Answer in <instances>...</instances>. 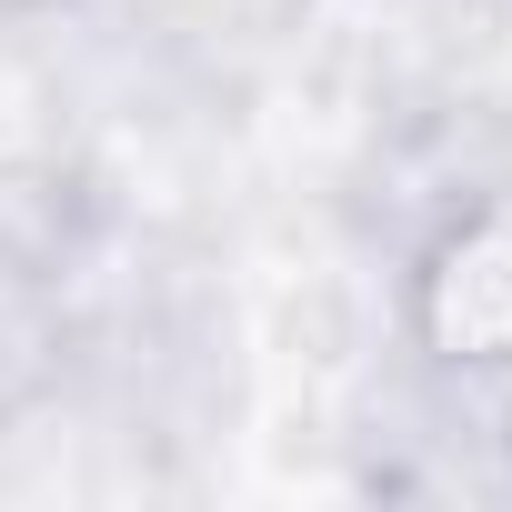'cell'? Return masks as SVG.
Instances as JSON below:
<instances>
[{
    "label": "cell",
    "mask_w": 512,
    "mask_h": 512,
    "mask_svg": "<svg viewBox=\"0 0 512 512\" xmlns=\"http://www.w3.org/2000/svg\"><path fill=\"white\" fill-rule=\"evenodd\" d=\"M402 352L452 392H512V171L422 211L392 272Z\"/></svg>",
    "instance_id": "1"
}]
</instances>
